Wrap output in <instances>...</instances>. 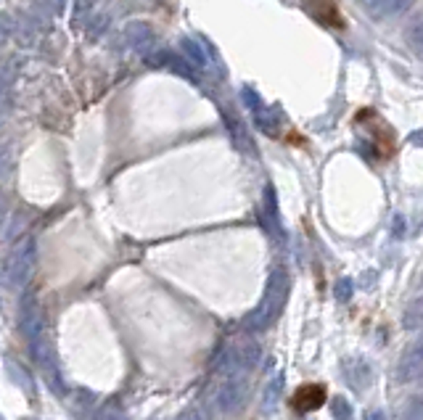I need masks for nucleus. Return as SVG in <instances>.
<instances>
[{
  "label": "nucleus",
  "instance_id": "nucleus-1",
  "mask_svg": "<svg viewBox=\"0 0 423 420\" xmlns=\"http://www.w3.org/2000/svg\"><path fill=\"white\" fill-rule=\"evenodd\" d=\"M289 289H291V280H289V272L286 270H273L270 278H267V286H264V294L259 304L249 312L244 318V330H267L273 325L275 320L281 318L283 307H286V299H289Z\"/></svg>",
  "mask_w": 423,
  "mask_h": 420
},
{
  "label": "nucleus",
  "instance_id": "nucleus-3",
  "mask_svg": "<svg viewBox=\"0 0 423 420\" xmlns=\"http://www.w3.org/2000/svg\"><path fill=\"white\" fill-rule=\"evenodd\" d=\"M35 259H38V249H35V241H32V238H27L24 243L16 246V252L11 254L9 267H6L9 280L14 286H21V283L29 278V272L35 267Z\"/></svg>",
  "mask_w": 423,
  "mask_h": 420
},
{
  "label": "nucleus",
  "instance_id": "nucleus-8",
  "mask_svg": "<svg viewBox=\"0 0 423 420\" xmlns=\"http://www.w3.org/2000/svg\"><path fill=\"white\" fill-rule=\"evenodd\" d=\"M358 3L368 16H373V19H386V16H397L400 11L407 9L410 0H358Z\"/></svg>",
  "mask_w": 423,
  "mask_h": 420
},
{
  "label": "nucleus",
  "instance_id": "nucleus-16",
  "mask_svg": "<svg viewBox=\"0 0 423 420\" xmlns=\"http://www.w3.org/2000/svg\"><path fill=\"white\" fill-rule=\"evenodd\" d=\"M283 389V375H275L273 378V383L267 386V397H264V410H273V404H275V399H278V392Z\"/></svg>",
  "mask_w": 423,
  "mask_h": 420
},
{
  "label": "nucleus",
  "instance_id": "nucleus-4",
  "mask_svg": "<svg viewBox=\"0 0 423 420\" xmlns=\"http://www.w3.org/2000/svg\"><path fill=\"white\" fill-rule=\"evenodd\" d=\"M146 61L151 66H156V69H167V72L183 77V80H196V72H193L196 66L191 64L188 58L172 53V50H154V53L146 56Z\"/></svg>",
  "mask_w": 423,
  "mask_h": 420
},
{
  "label": "nucleus",
  "instance_id": "nucleus-14",
  "mask_svg": "<svg viewBox=\"0 0 423 420\" xmlns=\"http://www.w3.org/2000/svg\"><path fill=\"white\" fill-rule=\"evenodd\" d=\"M225 122H227V127H230V132H233V140L241 146L244 151H249L252 154V143H249V138H246V130H244V124L241 122H235L230 114H225Z\"/></svg>",
  "mask_w": 423,
  "mask_h": 420
},
{
  "label": "nucleus",
  "instance_id": "nucleus-17",
  "mask_svg": "<svg viewBox=\"0 0 423 420\" xmlns=\"http://www.w3.org/2000/svg\"><path fill=\"white\" fill-rule=\"evenodd\" d=\"M241 98H244V103H246V106H249V109H252L254 114H259V112H262V109H267V106H264V103H262V98H259V95L254 93L252 87H244V90H241Z\"/></svg>",
  "mask_w": 423,
  "mask_h": 420
},
{
  "label": "nucleus",
  "instance_id": "nucleus-24",
  "mask_svg": "<svg viewBox=\"0 0 423 420\" xmlns=\"http://www.w3.org/2000/svg\"><path fill=\"white\" fill-rule=\"evenodd\" d=\"M6 167H9V156H6V154H0V175L6 172Z\"/></svg>",
  "mask_w": 423,
  "mask_h": 420
},
{
  "label": "nucleus",
  "instance_id": "nucleus-18",
  "mask_svg": "<svg viewBox=\"0 0 423 420\" xmlns=\"http://www.w3.org/2000/svg\"><path fill=\"white\" fill-rule=\"evenodd\" d=\"M349 296H352V280H349V278L338 280V286H336V299H338V301H347Z\"/></svg>",
  "mask_w": 423,
  "mask_h": 420
},
{
  "label": "nucleus",
  "instance_id": "nucleus-2",
  "mask_svg": "<svg viewBox=\"0 0 423 420\" xmlns=\"http://www.w3.org/2000/svg\"><path fill=\"white\" fill-rule=\"evenodd\" d=\"M259 360V344L252 341V338H233L225 349H220L217 355V370L223 375H230V378H238V375H246L252 370L254 365Z\"/></svg>",
  "mask_w": 423,
  "mask_h": 420
},
{
  "label": "nucleus",
  "instance_id": "nucleus-9",
  "mask_svg": "<svg viewBox=\"0 0 423 420\" xmlns=\"http://www.w3.org/2000/svg\"><path fill=\"white\" fill-rule=\"evenodd\" d=\"M323 399H326V389L310 383V386H304V389L296 392V397H294V407H296L299 412H310V410H318L320 404H323Z\"/></svg>",
  "mask_w": 423,
  "mask_h": 420
},
{
  "label": "nucleus",
  "instance_id": "nucleus-21",
  "mask_svg": "<svg viewBox=\"0 0 423 420\" xmlns=\"http://www.w3.org/2000/svg\"><path fill=\"white\" fill-rule=\"evenodd\" d=\"M50 6H53V11H56V14H64L66 0H50Z\"/></svg>",
  "mask_w": 423,
  "mask_h": 420
},
{
  "label": "nucleus",
  "instance_id": "nucleus-20",
  "mask_svg": "<svg viewBox=\"0 0 423 420\" xmlns=\"http://www.w3.org/2000/svg\"><path fill=\"white\" fill-rule=\"evenodd\" d=\"M9 80H11L9 72H0V98H3V95H6V90H9Z\"/></svg>",
  "mask_w": 423,
  "mask_h": 420
},
{
  "label": "nucleus",
  "instance_id": "nucleus-23",
  "mask_svg": "<svg viewBox=\"0 0 423 420\" xmlns=\"http://www.w3.org/2000/svg\"><path fill=\"white\" fill-rule=\"evenodd\" d=\"M410 143H415V146H423V130L413 132V135H410Z\"/></svg>",
  "mask_w": 423,
  "mask_h": 420
},
{
  "label": "nucleus",
  "instance_id": "nucleus-5",
  "mask_svg": "<svg viewBox=\"0 0 423 420\" xmlns=\"http://www.w3.org/2000/svg\"><path fill=\"white\" fill-rule=\"evenodd\" d=\"M418 375H423V336L410 349H405V355L397 362V378L402 383L415 381Z\"/></svg>",
  "mask_w": 423,
  "mask_h": 420
},
{
  "label": "nucleus",
  "instance_id": "nucleus-10",
  "mask_svg": "<svg viewBox=\"0 0 423 420\" xmlns=\"http://www.w3.org/2000/svg\"><path fill=\"white\" fill-rule=\"evenodd\" d=\"M259 220L264 222V227L273 233L275 227L281 225V215H278V204H275V190L273 185L264 188V198H262V209H259Z\"/></svg>",
  "mask_w": 423,
  "mask_h": 420
},
{
  "label": "nucleus",
  "instance_id": "nucleus-7",
  "mask_svg": "<svg viewBox=\"0 0 423 420\" xmlns=\"http://www.w3.org/2000/svg\"><path fill=\"white\" fill-rule=\"evenodd\" d=\"M246 397V381H238V378H230V381L217 392L215 397V407L220 412H233L241 407V402Z\"/></svg>",
  "mask_w": 423,
  "mask_h": 420
},
{
  "label": "nucleus",
  "instance_id": "nucleus-12",
  "mask_svg": "<svg viewBox=\"0 0 423 420\" xmlns=\"http://www.w3.org/2000/svg\"><path fill=\"white\" fill-rule=\"evenodd\" d=\"M405 40H407V45L413 50L415 56H423V16L413 19L405 29Z\"/></svg>",
  "mask_w": 423,
  "mask_h": 420
},
{
  "label": "nucleus",
  "instance_id": "nucleus-6",
  "mask_svg": "<svg viewBox=\"0 0 423 420\" xmlns=\"http://www.w3.org/2000/svg\"><path fill=\"white\" fill-rule=\"evenodd\" d=\"M154 43H156V35H154V29H151L146 21H132V24H127V29H124V45L127 48L149 56V50L154 48Z\"/></svg>",
  "mask_w": 423,
  "mask_h": 420
},
{
  "label": "nucleus",
  "instance_id": "nucleus-19",
  "mask_svg": "<svg viewBox=\"0 0 423 420\" xmlns=\"http://www.w3.org/2000/svg\"><path fill=\"white\" fill-rule=\"evenodd\" d=\"M11 32V19L6 16V14H0V45L6 43V38H9Z\"/></svg>",
  "mask_w": 423,
  "mask_h": 420
},
{
  "label": "nucleus",
  "instance_id": "nucleus-22",
  "mask_svg": "<svg viewBox=\"0 0 423 420\" xmlns=\"http://www.w3.org/2000/svg\"><path fill=\"white\" fill-rule=\"evenodd\" d=\"M365 420H386V415L381 410H373V412H368Z\"/></svg>",
  "mask_w": 423,
  "mask_h": 420
},
{
  "label": "nucleus",
  "instance_id": "nucleus-13",
  "mask_svg": "<svg viewBox=\"0 0 423 420\" xmlns=\"http://www.w3.org/2000/svg\"><path fill=\"white\" fill-rule=\"evenodd\" d=\"M254 124L259 127V132H264L267 138H278V119L270 109H262L259 114H254Z\"/></svg>",
  "mask_w": 423,
  "mask_h": 420
},
{
  "label": "nucleus",
  "instance_id": "nucleus-15",
  "mask_svg": "<svg viewBox=\"0 0 423 420\" xmlns=\"http://www.w3.org/2000/svg\"><path fill=\"white\" fill-rule=\"evenodd\" d=\"M331 412L336 420H352V404L344 397H333L331 399Z\"/></svg>",
  "mask_w": 423,
  "mask_h": 420
},
{
  "label": "nucleus",
  "instance_id": "nucleus-11",
  "mask_svg": "<svg viewBox=\"0 0 423 420\" xmlns=\"http://www.w3.org/2000/svg\"><path fill=\"white\" fill-rule=\"evenodd\" d=\"M180 48H183V56L188 58L196 69H204V66H207V53H204V48L198 45L193 38H183L180 40Z\"/></svg>",
  "mask_w": 423,
  "mask_h": 420
},
{
  "label": "nucleus",
  "instance_id": "nucleus-25",
  "mask_svg": "<svg viewBox=\"0 0 423 420\" xmlns=\"http://www.w3.org/2000/svg\"><path fill=\"white\" fill-rule=\"evenodd\" d=\"M186 420H198V415H188V418H186Z\"/></svg>",
  "mask_w": 423,
  "mask_h": 420
}]
</instances>
